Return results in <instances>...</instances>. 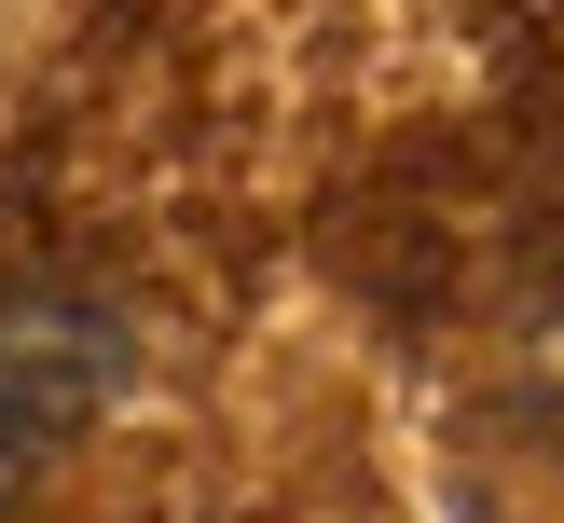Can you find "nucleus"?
<instances>
[{"label":"nucleus","mask_w":564,"mask_h":523,"mask_svg":"<svg viewBox=\"0 0 564 523\" xmlns=\"http://www.w3.org/2000/svg\"><path fill=\"white\" fill-rule=\"evenodd\" d=\"M110 372H124L110 303H83V290H0V427L14 440H69L83 413L110 400Z\"/></svg>","instance_id":"obj_1"},{"label":"nucleus","mask_w":564,"mask_h":523,"mask_svg":"<svg viewBox=\"0 0 564 523\" xmlns=\"http://www.w3.org/2000/svg\"><path fill=\"white\" fill-rule=\"evenodd\" d=\"M523 385H538V427L564 440V303L538 317V345H523Z\"/></svg>","instance_id":"obj_2"}]
</instances>
